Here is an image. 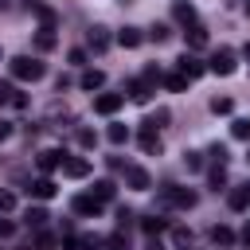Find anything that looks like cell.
I'll use <instances>...</instances> for the list:
<instances>
[{"label":"cell","instance_id":"1","mask_svg":"<svg viewBox=\"0 0 250 250\" xmlns=\"http://www.w3.org/2000/svg\"><path fill=\"white\" fill-rule=\"evenodd\" d=\"M12 74L23 78V82H39V78L47 74V66H43L39 59H31V55H16V59H12Z\"/></svg>","mask_w":250,"mask_h":250},{"label":"cell","instance_id":"2","mask_svg":"<svg viewBox=\"0 0 250 250\" xmlns=\"http://www.w3.org/2000/svg\"><path fill=\"white\" fill-rule=\"evenodd\" d=\"M234 66H238V55H234L230 47H219V51L211 55V62H207V70H211V74H223V78L234 74Z\"/></svg>","mask_w":250,"mask_h":250},{"label":"cell","instance_id":"3","mask_svg":"<svg viewBox=\"0 0 250 250\" xmlns=\"http://www.w3.org/2000/svg\"><path fill=\"white\" fill-rule=\"evenodd\" d=\"M160 203L164 207H195V191H188V188H164L160 191Z\"/></svg>","mask_w":250,"mask_h":250},{"label":"cell","instance_id":"4","mask_svg":"<svg viewBox=\"0 0 250 250\" xmlns=\"http://www.w3.org/2000/svg\"><path fill=\"white\" fill-rule=\"evenodd\" d=\"M121 105H125V94H98V98H94V113H102V117L117 113Z\"/></svg>","mask_w":250,"mask_h":250},{"label":"cell","instance_id":"5","mask_svg":"<svg viewBox=\"0 0 250 250\" xmlns=\"http://www.w3.org/2000/svg\"><path fill=\"white\" fill-rule=\"evenodd\" d=\"M125 184H129L133 191H148V188H152L148 172H145V168H137V164H129V168H125Z\"/></svg>","mask_w":250,"mask_h":250},{"label":"cell","instance_id":"6","mask_svg":"<svg viewBox=\"0 0 250 250\" xmlns=\"http://www.w3.org/2000/svg\"><path fill=\"white\" fill-rule=\"evenodd\" d=\"M129 98L133 102H148L152 98V78H133L129 82Z\"/></svg>","mask_w":250,"mask_h":250},{"label":"cell","instance_id":"7","mask_svg":"<svg viewBox=\"0 0 250 250\" xmlns=\"http://www.w3.org/2000/svg\"><path fill=\"white\" fill-rule=\"evenodd\" d=\"M62 164H66V152H59V148L39 152V168H43V172H55V168H62Z\"/></svg>","mask_w":250,"mask_h":250},{"label":"cell","instance_id":"8","mask_svg":"<svg viewBox=\"0 0 250 250\" xmlns=\"http://www.w3.org/2000/svg\"><path fill=\"white\" fill-rule=\"evenodd\" d=\"M62 176H70V180H82V176H90V160H82V156H70V160L62 164Z\"/></svg>","mask_w":250,"mask_h":250},{"label":"cell","instance_id":"9","mask_svg":"<svg viewBox=\"0 0 250 250\" xmlns=\"http://www.w3.org/2000/svg\"><path fill=\"white\" fill-rule=\"evenodd\" d=\"M203 70H207V66H203V62L195 59V55H184V59H180V74H184L188 82H191V78H199Z\"/></svg>","mask_w":250,"mask_h":250},{"label":"cell","instance_id":"10","mask_svg":"<svg viewBox=\"0 0 250 250\" xmlns=\"http://www.w3.org/2000/svg\"><path fill=\"white\" fill-rule=\"evenodd\" d=\"M74 211L78 215H98L102 211V199L98 195H74Z\"/></svg>","mask_w":250,"mask_h":250},{"label":"cell","instance_id":"11","mask_svg":"<svg viewBox=\"0 0 250 250\" xmlns=\"http://www.w3.org/2000/svg\"><path fill=\"white\" fill-rule=\"evenodd\" d=\"M227 203H230L234 211H246V207H250V180H246L242 188H234V191L227 195Z\"/></svg>","mask_w":250,"mask_h":250},{"label":"cell","instance_id":"12","mask_svg":"<svg viewBox=\"0 0 250 250\" xmlns=\"http://www.w3.org/2000/svg\"><path fill=\"white\" fill-rule=\"evenodd\" d=\"M172 16H176L180 23H188V27L195 23V8H191L188 0H176V4H172Z\"/></svg>","mask_w":250,"mask_h":250},{"label":"cell","instance_id":"13","mask_svg":"<svg viewBox=\"0 0 250 250\" xmlns=\"http://www.w3.org/2000/svg\"><path fill=\"white\" fill-rule=\"evenodd\" d=\"M184 35H188V47H191V51H199V47H207V27H199V23H191V27L184 31Z\"/></svg>","mask_w":250,"mask_h":250},{"label":"cell","instance_id":"14","mask_svg":"<svg viewBox=\"0 0 250 250\" xmlns=\"http://www.w3.org/2000/svg\"><path fill=\"white\" fill-rule=\"evenodd\" d=\"M27 191H31L35 199H51V195H55V184H51L47 176H39V180H31V188H27Z\"/></svg>","mask_w":250,"mask_h":250},{"label":"cell","instance_id":"15","mask_svg":"<svg viewBox=\"0 0 250 250\" xmlns=\"http://www.w3.org/2000/svg\"><path fill=\"white\" fill-rule=\"evenodd\" d=\"M141 39H145V35H141L137 27H121V31H117V43H121V47H129V51H133V47H141Z\"/></svg>","mask_w":250,"mask_h":250},{"label":"cell","instance_id":"16","mask_svg":"<svg viewBox=\"0 0 250 250\" xmlns=\"http://www.w3.org/2000/svg\"><path fill=\"white\" fill-rule=\"evenodd\" d=\"M78 86H82V90H102V86H105V74H102V70H86V74L78 78Z\"/></svg>","mask_w":250,"mask_h":250},{"label":"cell","instance_id":"17","mask_svg":"<svg viewBox=\"0 0 250 250\" xmlns=\"http://www.w3.org/2000/svg\"><path fill=\"white\" fill-rule=\"evenodd\" d=\"M86 43H90V51H98V55H102V51H105V47H109V35H105V27H94V31H90V39H86Z\"/></svg>","mask_w":250,"mask_h":250},{"label":"cell","instance_id":"18","mask_svg":"<svg viewBox=\"0 0 250 250\" xmlns=\"http://www.w3.org/2000/svg\"><path fill=\"white\" fill-rule=\"evenodd\" d=\"M211 242L215 246H234V230L230 227H211Z\"/></svg>","mask_w":250,"mask_h":250},{"label":"cell","instance_id":"19","mask_svg":"<svg viewBox=\"0 0 250 250\" xmlns=\"http://www.w3.org/2000/svg\"><path fill=\"white\" fill-rule=\"evenodd\" d=\"M141 148H145V152H160V137H156V129H141Z\"/></svg>","mask_w":250,"mask_h":250},{"label":"cell","instance_id":"20","mask_svg":"<svg viewBox=\"0 0 250 250\" xmlns=\"http://www.w3.org/2000/svg\"><path fill=\"white\" fill-rule=\"evenodd\" d=\"M39 23H43V31H55V23H59L55 8H43V4H39Z\"/></svg>","mask_w":250,"mask_h":250},{"label":"cell","instance_id":"21","mask_svg":"<svg viewBox=\"0 0 250 250\" xmlns=\"http://www.w3.org/2000/svg\"><path fill=\"white\" fill-rule=\"evenodd\" d=\"M23 223H27V227H43V223H47V211H43V207H27Z\"/></svg>","mask_w":250,"mask_h":250},{"label":"cell","instance_id":"22","mask_svg":"<svg viewBox=\"0 0 250 250\" xmlns=\"http://www.w3.org/2000/svg\"><path fill=\"white\" fill-rule=\"evenodd\" d=\"M16 98H20V90L12 82H0V105H16Z\"/></svg>","mask_w":250,"mask_h":250},{"label":"cell","instance_id":"23","mask_svg":"<svg viewBox=\"0 0 250 250\" xmlns=\"http://www.w3.org/2000/svg\"><path fill=\"white\" fill-rule=\"evenodd\" d=\"M55 47V31H39L35 35V51H51Z\"/></svg>","mask_w":250,"mask_h":250},{"label":"cell","instance_id":"24","mask_svg":"<svg viewBox=\"0 0 250 250\" xmlns=\"http://www.w3.org/2000/svg\"><path fill=\"white\" fill-rule=\"evenodd\" d=\"M94 195H98L102 203H105V199H113V184H109V180H98V184H94Z\"/></svg>","mask_w":250,"mask_h":250},{"label":"cell","instance_id":"25","mask_svg":"<svg viewBox=\"0 0 250 250\" xmlns=\"http://www.w3.org/2000/svg\"><path fill=\"white\" fill-rule=\"evenodd\" d=\"M141 227H145V234H160V230H164V219L148 215V219H141Z\"/></svg>","mask_w":250,"mask_h":250},{"label":"cell","instance_id":"26","mask_svg":"<svg viewBox=\"0 0 250 250\" xmlns=\"http://www.w3.org/2000/svg\"><path fill=\"white\" fill-rule=\"evenodd\" d=\"M109 141H113V145H125V141H129V129H125V125H109Z\"/></svg>","mask_w":250,"mask_h":250},{"label":"cell","instance_id":"27","mask_svg":"<svg viewBox=\"0 0 250 250\" xmlns=\"http://www.w3.org/2000/svg\"><path fill=\"white\" fill-rule=\"evenodd\" d=\"M78 145H82V148H94V145H98V133H94V129H78Z\"/></svg>","mask_w":250,"mask_h":250},{"label":"cell","instance_id":"28","mask_svg":"<svg viewBox=\"0 0 250 250\" xmlns=\"http://www.w3.org/2000/svg\"><path fill=\"white\" fill-rule=\"evenodd\" d=\"M105 246H109V250H129V238L117 230V234H109V238H105Z\"/></svg>","mask_w":250,"mask_h":250},{"label":"cell","instance_id":"29","mask_svg":"<svg viewBox=\"0 0 250 250\" xmlns=\"http://www.w3.org/2000/svg\"><path fill=\"white\" fill-rule=\"evenodd\" d=\"M230 133H234V137H238V141H250V121H246V117H238V121H234V129H230Z\"/></svg>","mask_w":250,"mask_h":250},{"label":"cell","instance_id":"30","mask_svg":"<svg viewBox=\"0 0 250 250\" xmlns=\"http://www.w3.org/2000/svg\"><path fill=\"white\" fill-rule=\"evenodd\" d=\"M230 98H211V113H230Z\"/></svg>","mask_w":250,"mask_h":250},{"label":"cell","instance_id":"31","mask_svg":"<svg viewBox=\"0 0 250 250\" xmlns=\"http://www.w3.org/2000/svg\"><path fill=\"white\" fill-rule=\"evenodd\" d=\"M223 184H227V172H223V164H215V168H211V188L219 191Z\"/></svg>","mask_w":250,"mask_h":250},{"label":"cell","instance_id":"32","mask_svg":"<svg viewBox=\"0 0 250 250\" xmlns=\"http://www.w3.org/2000/svg\"><path fill=\"white\" fill-rule=\"evenodd\" d=\"M98 246H102L98 234H82V238H78V250H98Z\"/></svg>","mask_w":250,"mask_h":250},{"label":"cell","instance_id":"33","mask_svg":"<svg viewBox=\"0 0 250 250\" xmlns=\"http://www.w3.org/2000/svg\"><path fill=\"white\" fill-rule=\"evenodd\" d=\"M164 86H168V90H184V86H188V78H184V74H168V78H164Z\"/></svg>","mask_w":250,"mask_h":250},{"label":"cell","instance_id":"34","mask_svg":"<svg viewBox=\"0 0 250 250\" xmlns=\"http://www.w3.org/2000/svg\"><path fill=\"white\" fill-rule=\"evenodd\" d=\"M184 164H188L191 172H199V168H203V156H199V152H188V156H184Z\"/></svg>","mask_w":250,"mask_h":250},{"label":"cell","instance_id":"35","mask_svg":"<svg viewBox=\"0 0 250 250\" xmlns=\"http://www.w3.org/2000/svg\"><path fill=\"white\" fill-rule=\"evenodd\" d=\"M12 207H16V195H12V191H4V188H0V211H12Z\"/></svg>","mask_w":250,"mask_h":250},{"label":"cell","instance_id":"36","mask_svg":"<svg viewBox=\"0 0 250 250\" xmlns=\"http://www.w3.org/2000/svg\"><path fill=\"white\" fill-rule=\"evenodd\" d=\"M148 35H152V39H156V43H164V39H168V27H164V23H156V27H152V31H148Z\"/></svg>","mask_w":250,"mask_h":250},{"label":"cell","instance_id":"37","mask_svg":"<svg viewBox=\"0 0 250 250\" xmlns=\"http://www.w3.org/2000/svg\"><path fill=\"white\" fill-rule=\"evenodd\" d=\"M211 156H215V164H223V160H227V148H223V145H215V148H211Z\"/></svg>","mask_w":250,"mask_h":250},{"label":"cell","instance_id":"38","mask_svg":"<svg viewBox=\"0 0 250 250\" xmlns=\"http://www.w3.org/2000/svg\"><path fill=\"white\" fill-rule=\"evenodd\" d=\"M51 246H55V238L51 234H39V250H51Z\"/></svg>","mask_w":250,"mask_h":250},{"label":"cell","instance_id":"39","mask_svg":"<svg viewBox=\"0 0 250 250\" xmlns=\"http://www.w3.org/2000/svg\"><path fill=\"white\" fill-rule=\"evenodd\" d=\"M8 137H12V125H8V121H0V141H8Z\"/></svg>","mask_w":250,"mask_h":250},{"label":"cell","instance_id":"40","mask_svg":"<svg viewBox=\"0 0 250 250\" xmlns=\"http://www.w3.org/2000/svg\"><path fill=\"white\" fill-rule=\"evenodd\" d=\"M12 230H16V227H12V223H0V238H8V234H12Z\"/></svg>","mask_w":250,"mask_h":250},{"label":"cell","instance_id":"41","mask_svg":"<svg viewBox=\"0 0 250 250\" xmlns=\"http://www.w3.org/2000/svg\"><path fill=\"white\" fill-rule=\"evenodd\" d=\"M145 250H164V242H160V238H152V242H148Z\"/></svg>","mask_w":250,"mask_h":250},{"label":"cell","instance_id":"42","mask_svg":"<svg viewBox=\"0 0 250 250\" xmlns=\"http://www.w3.org/2000/svg\"><path fill=\"white\" fill-rule=\"evenodd\" d=\"M242 242H246V246H250V223H246V227H242Z\"/></svg>","mask_w":250,"mask_h":250},{"label":"cell","instance_id":"43","mask_svg":"<svg viewBox=\"0 0 250 250\" xmlns=\"http://www.w3.org/2000/svg\"><path fill=\"white\" fill-rule=\"evenodd\" d=\"M246 59H250V43H246Z\"/></svg>","mask_w":250,"mask_h":250},{"label":"cell","instance_id":"44","mask_svg":"<svg viewBox=\"0 0 250 250\" xmlns=\"http://www.w3.org/2000/svg\"><path fill=\"white\" fill-rule=\"evenodd\" d=\"M246 12H250V0H246Z\"/></svg>","mask_w":250,"mask_h":250},{"label":"cell","instance_id":"45","mask_svg":"<svg viewBox=\"0 0 250 250\" xmlns=\"http://www.w3.org/2000/svg\"><path fill=\"white\" fill-rule=\"evenodd\" d=\"M0 8H4V0H0Z\"/></svg>","mask_w":250,"mask_h":250},{"label":"cell","instance_id":"46","mask_svg":"<svg viewBox=\"0 0 250 250\" xmlns=\"http://www.w3.org/2000/svg\"><path fill=\"white\" fill-rule=\"evenodd\" d=\"M0 59H4V51H0Z\"/></svg>","mask_w":250,"mask_h":250}]
</instances>
